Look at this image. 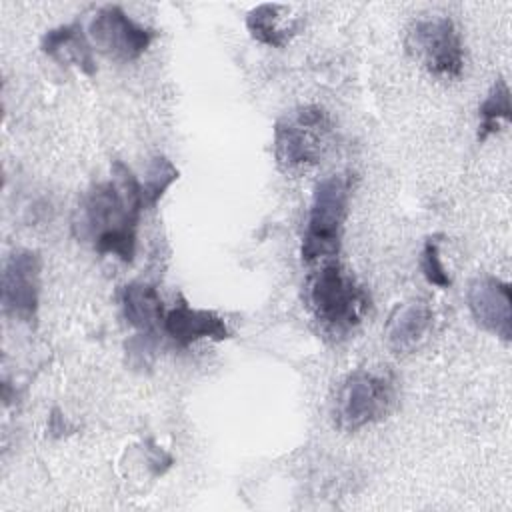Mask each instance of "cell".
<instances>
[{
  "label": "cell",
  "mask_w": 512,
  "mask_h": 512,
  "mask_svg": "<svg viewBox=\"0 0 512 512\" xmlns=\"http://www.w3.org/2000/svg\"><path fill=\"white\" fill-rule=\"evenodd\" d=\"M468 308L480 328L510 340L512 336V298L510 284L494 276H480L468 286Z\"/></svg>",
  "instance_id": "cell-9"
},
{
  "label": "cell",
  "mask_w": 512,
  "mask_h": 512,
  "mask_svg": "<svg viewBox=\"0 0 512 512\" xmlns=\"http://www.w3.org/2000/svg\"><path fill=\"white\" fill-rule=\"evenodd\" d=\"M40 298V256L32 250H16L2 270L4 314L30 322L38 312Z\"/></svg>",
  "instance_id": "cell-8"
},
{
  "label": "cell",
  "mask_w": 512,
  "mask_h": 512,
  "mask_svg": "<svg viewBox=\"0 0 512 512\" xmlns=\"http://www.w3.org/2000/svg\"><path fill=\"white\" fill-rule=\"evenodd\" d=\"M408 50L440 78H458L464 66L462 42L454 22L446 16L420 20L408 32Z\"/></svg>",
  "instance_id": "cell-6"
},
{
  "label": "cell",
  "mask_w": 512,
  "mask_h": 512,
  "mask_svg": "<svg viewBox=\"0 0 512 512\" xmlns=\"http://www.w3.org/2000/svg\"><path fill=\"white\" fill-rule=\"evenodd\" d=\"M308 298L316 320L336 334L358 326L370 304L354 278L332 260L324 262L314 274Z\"/></svg>",
  "instance_id": "cell-4"
},
{
  "label": "cell",
  "mask_w": 512,
  "mask_h": 512,
  "mask_svg": "<svg viewBox=\"0 0 512 512\" xmlns=\"http://www.w3.org/2000/svg\"><path fill=\"white\" fill-rule=\"evenodd\" d=\"M40 48L44 54L56 58L58 62L78 66L86 76L96 74V64H94L90 42L78 22L48 30L42 38Z\"/></svg>",
  "instance_id": "cell-12"
},
{
  "label": "cell",
  "mask_w": 512,
  "mask_h": 512,
  "mask_svg": "<svg viewBox=\"0 0 512 512\" xmlns=\"http://www.w3.org/2000/svg\"><path fill=\"white\" fill-rule=\"evenodd\" d=\"M420 268H422V274L424 278L438 286V288H448L452 284L442 260H440V240L436 236L428 238L424 242V248H422V258H420Z\"/></svg>",
  "instance_id": "cell-17"
},
{
  "label": "cell",
  "mask_w": 512,
  "mask_h": 512,
  "mask_svg": "<svg viewBox=\"0 0 512 512\" xmlns=\"http://www.w3.org/2000/svg\"><path fill=\"white\" fill-rule=\"evenodd\" d=\"M144 206L142 184L132 170L116 160L112 178L96 184L82 204V226L96 252L114 254L132 262L136 254V228Z\"/></svg>",
  "instance_id": "cell-1"
},
{
  "label": "cell",
  "mask_w": 512,
  "mask_h": 512,
  "mask_svg": "<svg viewBox=\"0 0 512 512\" xmlns=\"http://www.w3.org/2000/svg\"><path fill=\"white\" fill-rule=\"evenodd\" d=\"M432 326V310L426 302L414 300L394 310L386 324V342L398 352H412L428 334Z\"/></svg>",
  "instance_id": "cell-11"
},
{
  "label": "cell",
  "mask_w": 512,
  "mask_h": 512,
  "mask_svg": "<svg viewBox=\"0 0 512 512\" xmlns=\"http://www.w3.org/2000/svg\"><path fill=\"white\" fill-rule=\"evenodd\" d=\"M162 328L170 336V340L182 348L202 338H212V340L230 338V330L218 314H214L212 310L192 308L186 302L176 304L164 314Z\"/></svg>",
  "instance_id": "cell-10"
},
{
  "label": "cell",
  "mask_w": 512,
  "mask_h": 512,
  "mask_svg": "<svg viewBox=\"0 0 512 512\" xmlns=\"http://www.w3.org/2000/svg\"><path fill=\"white\" fill-rule=\"evenodd\" d=\"M174 180H178V170L174 168V164L168 158H164V156L152 158L146 182L142 186L144 206L146 208H154L158 204V200L162 198V194L166 192V188Z\"/></svg>",
  "instance_id": "cell-16"
},
{
  "label": "cell",
  "mask_w": 512,
  "mask_h": 512,
  "mask_svg": "<svg viewBox=\"0 0 512 512\" xmlns=\"http://www.w3.org/2000/svg\"><path fill=\"white\" fill-rule=\"evenodd\" d=\"M88 36L106 56L118 62H132L146 52L154 32L134 22L122 8L104 6L94 14Z\"/></svg>",
  "instance_id": "cell-7"
},
{
  "label": "cell",
  "mask_w": 512,
  "mask_h": 512,
  "mask_svg": "<svg viewBox=\"0 0 512 512\" xmlns=\"http://www.w3.org/2000/svg\"><path fill=\"white\" fill-rule=\"evenodd\" d=\"M332 142V120L318 106L296 108L274 126V156L286 174H300L320 164Z\"/></svg>",
  "instance_id": "cell-2"
},
{
  "label": "cell",
  "mask_w": 512,
  "mask_h": 512,
  "mask_svg": "<svg viewBox=\"0 0 512 512\" xmlns=\"http://www.w3.org/2000/svg\"><path fill=\"white\" fill-rule=\"evenodd\" d=\"M396 402V384L388 372L354 370L344 378L334 402L336 426L356 432L382 420Z\"/></svg>",
  "instance_id": "cell-5"
},
{
  "label": "cell",
  "mask_w": 512,
  "mask_h": 512,
  "mask_svg": "<svg viewBox=\"0 0 512 512\" xmlns=\"http://www.w3.org/2000/svg\"><path fill=\"white\" fill-rule=\"evenodd\" d=\"M480 128H478V142H484L490 134L498 132V120L510 122L512 108H510V88L504 78H498L490 92L486 94L484 102L480 104Z\"/></svg>",
  "instance_id": "cell-15"
},
{
  "label": "cell",
  "mask_w": 512,
  "mask_h": 512,
  "mask_svg": "<svg viewBox=\"0 0 512 512\" xmlns=\"http://www.w3.org/2000/svg\"><path fill=\"white\" fill-rule=\"evenodd\" d=\"M286 8L280 4H260L252 8L246 16V28L250 36L266 46L282 48L286 46L294 34L300 30V20H294L290 24L284 22Z\"/></svg>",
  "instance_id": "cell-14"
},
{
  "label": "cell",
  "mask_w": 512,
  "mask_h": 512,
  "mask_svg": "<svg viewBox=\"0 0 512 512\" xmlns=\"http://www.w3.org/2000/svg\"><path fill=\"white\" fill-rule=\"evenodd\" d=\"M350 180L344 174H332L318 182L302 238V260L312 264L332 260L340 250L344 220L348 214Z\"/></svg>",
  "instance_id": "cell-3"
},
{
  "label": "cell",
  "mask_w": 512,
  "mask_h": 512,
  "mask_svg": "<svg viewBox=\"0 0 512 512\" xmlns=\"http://www.w3.org/2000/svg\"><path fill=\"white\" fill-rule=\"evenodd\" d=\"M122 308L128 324L146 336L156 332V326L164 322L166 314L160 294L146 282H130L124 286Z\"/></svg>",
  "instance_id": "cell-13"
}]
</instances>
